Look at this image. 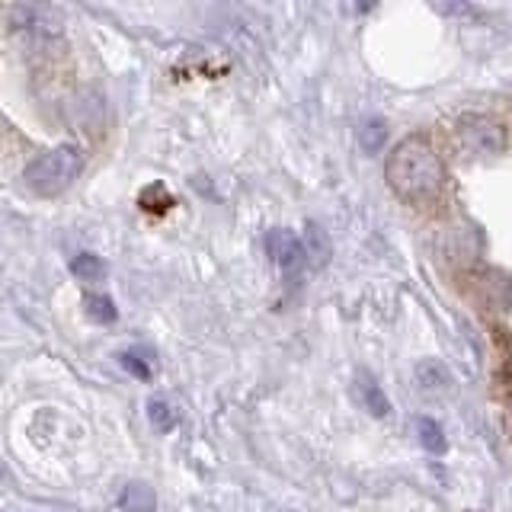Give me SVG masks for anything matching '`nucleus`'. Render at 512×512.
I'll return each mask as SVG.
<instances>
[{
  "label": "nucleus",
  "instance_id": "nucleus-1",
  "mask_svg": "<svg viewBox=\"0 0 512 512\" xmlns=\"http://www.w3.org/2000/svg\"><path fill=\"white\" fill-rule=\"evenodd\" d=\"M384 176H388V186L410 205L436 202L445 189V164L423 135H407L394 144Z\"/></svg>",
  "mask_w": 512,
  "mask_h": 512
},
{
  "label": "nucleus",
  "instance_id": "nucleus-2",
  "mask_svg": "<svg viewBox=\"0 0 512 512\" xmlns=\"http://www.w3.org/2000/svg\"><path fill=\"white\" fill-rule=\"evenodd\" d=\"M84 170V151L77 144H58V148L39 154L32 164L26 167V186L42 199L61 196L64 189H71V183Z\"/></svg>",
  "mask_w": 512,
  "mask_h": 512
},
{
  "label": "nucleus",
  "instance_id": "nucleus-3",
  "mask_svg": "<svg viewBox=\"0 0 512 512\" xmlns=\"http://www.w3.org/2000/svg\"><path fill=\"white\" fill-rule=\"evenodd\" d=\"M458 138L468 151L480 154V157H493V154H503L509 135L500 119L484 116V112H471V116H461L458 119Z\"/></svg>",
  "mask_w": 512,
  "mask_h": 512
},
{
  "label": "nucleus",
  "instance_id": "nucleus-4",
  "mask_svg": "<svg viewBox=\"0 0 512 512\" xmlns=\"http://www.w3.org/2000/svg\"><path fill=\"white\" fill-rule=\"evenodd\" d=\"M7 20H10L13 32H23V36H36V39H52L61 32L58 16L48 7H36V4L7 7Z\"/></svg>",
  "mask_w": 512,
  "mask_h": 512
},
{
  "label": "nucleus",
  "instance_id": "nucleus-5",
  "mask_svg": "<svg viewBox=\"0 0 512 512\" xmlns=\"http://www.w3.org/2000/svg\"><path fill=\"white\" fill-rule=\"evenodd\" d=\"M266 250L272 256V263L282 266L285 272H298L308 263V253H304V240L285 228H276L266 234Z\"/></svg>",
  "mask_w": 512,
  "mask_h": 512
},
{
  "label": "nucleus",
  "instance_id": "nucleus-6",
  "mask_svg": "<svg viewBox=\"0 0 512 512\" xmlns=\"http://www.w3.org/2000/svg\"><path fill=\"white\" fill-rule=\"evenodd\" d=\"M416 384H420V391L426 394H445L452 391V375H448V368L442 362H420L416 365Z\"/></svg>",
  "mask_w": 512,
  "mask_h": 512
},
{
  "label": "nucleus",
  "instance_id": "nucleus-7",
  "mask_svg": "<svg viewBox=\"0 0 512 512\" xmlns=\"http://www.w3.org/2000/svg\"><path fill=\"white\" fill-rule=\"evenodd\" d=\"M356 391H359V400H362V407L372 413V416H388L391 413V404H388V397H384V391H381V384L372 378V375H365V372H359V378H356Z\"/></svg>",
  "mask_w": 512,
  "mask_h": 512
},
{
  "label": "nucleus",
  "instance_id": "nucleus-8",
  "mask_svg": "<svg viewBox=\"0 0 512 512\" xmlns=\"http://www.w3.org/2000/svg\"><path fill=\"white\" fill-rule=\"evenodd\" d=\"M304 253H308V263L314 266H327L330 263V237L324 228H317V224H308V231H304Z\"/></svg>",
  "mask_w": 512,
  "mask_h": 512
},
{
  "label": "nucleus",
  "instance_id": "nucleus-9",
  "mask_svg": "<svg viewBox=\"0 0 512 512\" xmlns=\"http://www.w3.org/2000/svg\"><path fill=\"white\" fill-rule=\"evenodd\" d=\"M71 272L77 276V282L96 285V282L106 279V263L96 253H77L74 260H71Z\"/></svg>",
  "mask_w": 512,
  "mask_h": 512
},
{
  "label": "nucleus",
  "instance_id": "nucleus-10",
  "mask_svg": "<svg viewBox=\"0 0 512 512\" xmlns=\"http://www.w3.org/2000/svg\"><path fill=\"white\" fill-rule=\"evenodd\" d=\"M119 506L128 512H154L157 509V496L151 487L144 484H128L119 496Z\"/></svg>",
  "mask_w": 512,
  "mask_h": 512
},
{
  "label": "nucleus",
  "instance_id": "nucleus-11",
  "mask_svg": "<svg viewBox=\"0 0 512 512\" xmlns=\"http://www.w3.org/2000/svg\"><path fill=\"white\" fill-rule=\"evenodd\" d=\"M359 144L365 154H378L388 144V125H384V119H365L359 125Z\"/></svg>",
  "mask_w": 512,
  "mask_h": 512
},
{
  "label": "nucleus",
  "instance_id": "nucleus-12",
  "mask_svg": "<svg viewBox=\"0 0 512 512\" xmlns=\"http://www.w3.org/2000/svg\"><path fill=\"white\" fill-rule=\"evenodd\" d=\"M416 439H420V445L432 455H442L445 445H448L442 426L436 420H429V416H420V420H416Z\"/></svg>",
  "mask_w": 512,
  "mask_h": 512
},
{
  "label": "nucleus",
  "instance_id": "nucleus-13",
  "mask_svg": "<svg viewBox=\"0 0 512 512\" xmlns=\"http://www.w3.org/2000/svg\"><path fill=\"white\" fill-rule=\"evenodd\" d=\"M84 314L93 320V324H112V320L119 317L116 301H112L109 295H96V292H90L84 298Z\"/></svg>",
  "mask_w": 512,
  "mask_h": 512
},
{
  "label": "nucleus",
  "instance_id": "nucleus-14",
  "mask_svg": "<svg viewBox=\"0 0 512 512\" xmlns=\"http://www.w3.org/2000/svg\"><path fill=\"white\" fill-rule=\"evenodd\" d=\"M148 416H151L154 429H160V432H170V429L176 426V410L167 404L164 397H154V400H148Z\"/></svg>",
  "mask_w": 512,
  "mask_h": 512
},
{
  "label": "nucleus",
  "instance_id": "nucleus-15",
  "mask_svg": "<svg viewBox=\"0 0 512 512\" xmlns=\"http://www.w3.org/2000/svg\"><path fill=\"white\" fill-rule=\"evenodd\" d=\"M122 365L128 368V372H135L138 378H148V375H151V368L144 365V362L135 356V352H122Z\"/></svg>",
  "mask_w": 512,
  "mask_h": 512
},
{
  "label": "nucleus",
  "instance_id": "nucleus-16",
  "mask_svg": "<svg viewBox=\"0 0 512 512\" xmlns=\"http://www.w3.org/2000/svg\"><path fill=\"white\" fill-rule=\"evenodd\" d=\"M439 10L442 13H461V16H474L477 13V7H471V4L468 7H439Z\"/></svg>",
  "mask_w": 512,
  "mask_h": 512
}]
</instances>
